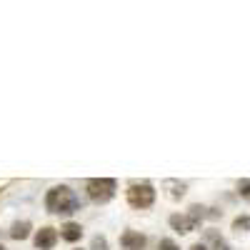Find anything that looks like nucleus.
<instances>
[{
  "mask_svg": "<svg viewBox=\"0 0 250 250\" xmlns=\"http://www.w3.org/2000/svg\"><path fill=\"white\" fill-rule=\"evenodd\" d=\"M208 218H223V210H220V208H208Z\"/></svg>",
  "mask_w": 250,
  "mask_h": 250,
  "instance_id": "obj_16",
  "label": "nucleus"
},
{
  "mask_svg": "<svg viewBox=\"0 0 250 250\" xmlns=\"http://www.w3.org/2000/svg\"><path fill=\"white\" fill-rule=\"evenodd\" d=\"M58 230L55 228H50V225H43L40 230H35V235H33V243H35V248L38 250H53L55 248V243H58Z\"/></svg>",
  "mask_w": 250,
  "mask_h": 250,
  "instance_id": "obj_4",
  "label": "nucleus"
},
{
  "mask_svg": "<svg viewBox=\"0 0 250 250\" xmlns=\"http://www.w3.org/2000/svg\"><path fill=\"white\" fill-rule=\"evenodd\" d=\"M60 238L65 240V243H78V240L83 238V225H80V223L68 220L65 225L60 228Z\"/></svg>",
  "mask_w": 250,
  "mask_h": 250,
  "instance_id": "obj_7",
  "label": "nucleus"
},
{
  "mask_svg": "<svg viewBox=\"0 0 250 250\" xmlns=\"http://www.w3.org/2000/svg\"><path fill=\"white\" fill-rule=\"evenodd\" d=\"M250 230V215H235L233 218V233H248Z\"/></svg>",
  "mask_w": 250,
  "mask_h": 250,
  "instance_id": "obj_9",
  "label": "nucleus"
},
{
  "mask_svg": "<svg viewBox=\"0 0 250 250\" xmlns=\"http://www.w3.org/2000/svg\"><path fill=\"white\" fill-rule=\"evenodd\" d=\"M125 198H128V205L135 208V210H145L155 203V188L150 183H130L128 190H125Z\"/></svg>",
  "mask_w": 250,
  "mask_h": 250,
  "instance_id": "obj_2",
  "label": "nucleus"
},
{
  "mask_svg": "<svg viewBox=\"0 0 250 250\" xmlns=\"http://www.w3.org/2000/svg\"><path fill=\"white\" fill-rule=\"evenodd\" d=\"M188 250H210V248H208L205 243H193V245L188 248Z\"/></svg>",
  "mask_w": 250,
  "mask_h": 250,
  "instance_id": "obj_17",
  "label": "nucleus"
},
{
  "mask_svg": "<svg viewBox=\"0 0 250 250\" xmlns=\"http://www.w3.org/2000/svg\"><path fill=\"white\" fill-rule=\"evenodd\" d=\"M78 195L73 193V188L68 185H55L45 195V210L55 215H73L78 210Z\"/></svg>",
  "mask_w": 250,
  "mask_h": 250,
  "instance_id": "obj_1",
  "label": "nucleus"
},
{
  "mask_svg": "<svg viewBox=\"0 0 250 250\" xmlns=\"http://www.w3.org/2000/svg\"><path fill=\"white\" fill-rule=\"evenodd\" d=\"M213 250H233V248H230V245H228V243H225L223 238H218V240L213 243Z\"/></svg>",
  "mask_w": 250,
  "mask_h": 250,
  "instance_id": "obj_15",
  "label": "nucleus"
},
{
  "mask_svg": "<svg viewBox=\"0 0 250 250\" xmlns=\"http://www.w3.org/2000/svg\"><path fill=\"white\" fill-rule=\"evenodd\" d=\"M120 248L123 250H145L148 248V238H145L140 230H125L120 235Z\"/></svg>",
  "mask_w": 250,
  "mask_h": 250,
  "instance_id": "obj_5",
  "label": "nucleus"
},
{
  "mask_svg": "<svg viewBox=\"0 0 250 250\" xmlns=\"http://www.w3.org/2000/svg\"><path fill=\"white\" fill-rule=\"evenodd\" d=\"M170 195H173V198H183V195H185V185H183V183H180V185L173 183V193H170Z\"/></svg>",
  "mask_w": 250,
  "mask_h": 250,
  "instance_id": "obj_14",
  "label": "nucleus"
},
{
  "mask_svg": "<svg viewBox=\"0 0 250 250\" xmlns=\"http://www.w3.org/2000/svg\"><path fill=\"white\" fill-rule=\"evenodd\" d=\"M90 250H108V238L105 235H95L90 243Z\"/></svg>",
  "mask_w": 250,
  "mask_h": 250,
  "instance_id": "obj_12",
  "label": "nucleus"
},
{
  "mask_svg": "<svg viewBox=\"0 0 250 250\" xmlns=\"http://www.w3.org/2000/svg\"><path fill=\"white\" fill-rule=\"evenodd\" d=\"M0 250H8V248H5V245H0Z\"/></svg>",
  "mask_w": 250,
  "mask_h": 250,
  "instance_id": "obj_18",
  "label": "nucleus"
},
{
  "mask_svg": "<svg viewBox=\"0 0 250 250\" xmlns=\"http://www.w3.org/2000/svg\"><path fill=\"white\" fill-rule=\"evenodd\" d=\"M158 250H180V245H178L173 238H163V240L158 243Z\"/></svg>",
  "mask_w": 250,
  "mask_h": 250,
  "instance_id": "obj_13",
  "label": "nucleus"
},
{
  "mask_svg": "<svg viewBox=\"0 0 250 250\" xmlns=\"http://www.w3.org/2000/svg\"><path fill=\"white\" fill-rule=\"evenodd\" d=\"M168 223H170V228H173L175 233H193L195 228H198V223L190 215H180V213H173L168 218Z\"/></svg>",
  "mask_w": 250,
  "mask_h": 250,
  "instance_id": "obj_6",
  "label": "nucleus"
},
{
  "mask_svg": "<svg viewBox=\"0 0 250 250\" xmlns=\"http://www.w3.org/2000/svg\"><path fill=\"white\" fill-rule=\"evenodd\" d=\"M235 190H238V195H240V198L250 200V180H248V178L238 180V183H235Z\"/></svg>",
  "mask_w": 250,
  "mask_h": 250,
  "instance_id": "obj_11",
  "label": "nucleus"
},
{
  "mask_svg": "<svg viewBox=\"0 0 250 250\" xmlns=\"http://www.w3.org/2000/svg\"><path fill=\"white\" fill-rule=\"evenodd\" d=\"M30 233H33V225L28 220H18V223L10 225V238L13 240H25V238H30Z\"/></svg>",
  "mask_w": 250,
  "mask_h": 250,
  "instance_id": "obj_8",
  "label": "nucleus"
},
{
  "mask_svg": "<svg viewBox=\"0 0 250 250\" xmlns=\"http://www.w3.org/2000/svg\"><path fill=\"white\" fill-rule=\"evenodd\" d=\"M188 215H190V218H193V220H195V223L200 225V223H203V220L208 218V208H205V205H198V203H195V205H190V208H188Z\"/></svg>",
  "mask_w": 250,
  "mask_h": 250,
  "instance_id": "obj_10",
  "label": "nucleus"
},
{
  "mask_svg": "<svg viewBox=\"0 0 250 250\" xmlns=\"http://www.w3.org/2000/svg\"><path fill=\"white\" fill-rule=\"evenodd\" d=\"M115 190H118V183L113 178H90L85 183V193L93 203L103 205V203H108L115 198Z\"/></svg>",
  "mask_w": 250,
  "mask_h": 250,
  "instance_id": "obj_3",
  "label": "nucleus"
}]
</instances>
